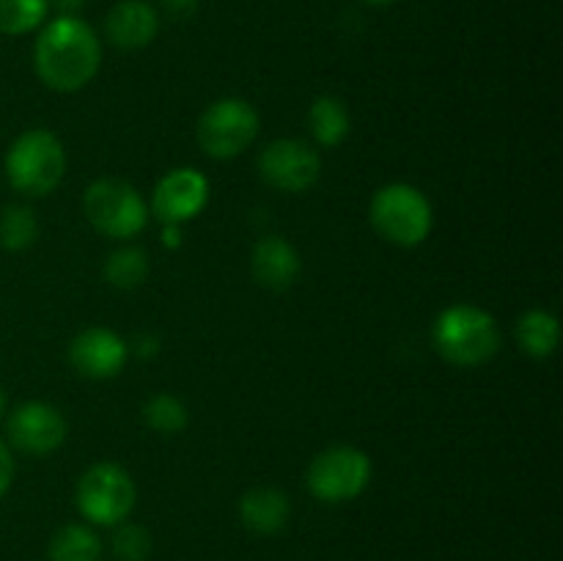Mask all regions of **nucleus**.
<instances>
[{"label": "nucleus", "instance_id": "nucleus-12", "mask_svg": "<svg viewBox=\"0 0 563 561\" xmlns=\"http://www.w3.org/2000/svg\"><path fill=\"white\" fill-rule=\"evenodd\" d=\"M130 346L119 333L108 328H86L69 344V363L88 380H110L121 374Z\"/></svg>", "mask_w": 563, "mask_h": 561}, {"label": "nucleus", "instance_id": "nucleus-9", "mask_svg": "<svg viewBox=\"0 0 563 561\" xmlns=\"http://www.w3.org/2000/svg\"><path fill=\"white\" fill-rule=\"evenodd\" d=\"M258 174L269 187L284 193H306L322 176L319 152L297 138H278L258 154Z\"/></svg>", "mask_w": 563, "mask_h": 561}, {"label": "nucleus", "instance_id": "nucleus-20", "mask_svg": "<svg viewBox=\"0 0 563 561\" xmlns=\"http://www.w3.org/2000/svg\"><path fill=\"white\" fill-rule=\"evenodd\" d=\"M49 11V0H0V33L22 36L36 31Z\"/></svg>", "mask_w": 563, "mask_h": 561}, {"label": "nucleus", "instance_id": "nucleus-2", "mask_svg": "<svg viewBox=\"0 0 563 561\" xmlns=\"http://www.w3.org/2000/svg\"><path fill=\"white\" fill-rule=\"evenodd\" d=\"M432 341L443 361L462 369H476L498 355L500 330L489 311L456 302L438 314L432 324Z\"/></svg>", "mask_w": 563, "mask_h": 561}, {"label": "nucleus", "instance_id": "nucleus-18", "mask_svg": "<svg viewBox=\"0 0 563 561\" xmlns=\"http://www.w3.org/2000/svg\"><path fill=\"white\" fill-rule=\"evenodd\" d=\"M47 556L49 561H99L102 559V539L93 534V528L82 526V522H69L53 534Z\"/></svg>", "mask_w": 563, "mask_h": 561}, {"label": "nucleus", "instance_id": "nucleus-15", "mask_svg": "<svg viewBox=\"0 0 563 561\" xmlns=\"http://www.w3.org/2000/svg\"><path fill=\"white\" fill-rule=\"evenodd\" d=\"M289 495L278 487H253L240 501V520L256 537H273L289 522Z\"/></svg>", "mask_w": 563, "mask_h": 561}, {"label": "nucleus", "instance_id": "nucleus-13", "mask_svg": "<svg viewBox=\"0 0 563 561\" xmlns=\"http://www.w3.org/2000/svg\"><path fill=\"white\" fill-rule=\"evenodd\" d=\"M300 253L284 237H264L251 253V275L258 286L269 292H286L300 275Z\"/></svg>", "mask_w": 563, "mask_h": 561}, {"label": "nucleus", "instance_id": "nucleus-28", "mask_svg": "<svg viewBox=\"0 0 563 561\" xmlns=\"http://www.w3.org/2000/svg\"><path fill=\"white\" fill-rule=\"evenodd\" d=\"M55 6H58L64 14H75V11H80L82 6H86V0H53Z\"/></svg>", "mask_w": 563, "mask_h": 561}, {"label": "nucleus", "instance_id": "nucleus-29", "mask_svg": "<svg viewBox=\"0 0 563 561\" xmlns=\"http://www.w3.org/2000/svg\"><path fill=\"white\" fill-rule=\"evenodd\" d=\"M3 416H5V391L3 385H0V421H3Z\"/></svg>", "mask_w": 563, "mask_h": 561}, {"label": "nucleus", "instance_id": "nucleus-6", "mask_svg": "<svg viewBox=\"0 0 563 561\" xmlns=\"http://www.w3.org/2000/svg\"><path fill=\"white\" fill-rule=\"evenodd\" d=\"M75 504L93 526H119L135 506V482L115 462H97L77 482Z\"/></svg>", "mask_w": 563, "mask_h": 561}, {"label": "nucleus", "instance_id": "nucleus-16", "mask_svg": "<svg viewBox=\"0 0 563 561\" xmlns=\"http://www.w3.org/2000/svg\"><path fill=\"white\" fill-rule=\"evenodd\" d=\"M308 130H311L317 146L335 148L350 135V110L339 97L322 94L313 99L311 110H308Z\"/></svg>", "mask_w": 563, "mask_h": 561}, {"label": "nucleus", "instance_id": "nucleus-5", "mask_svg": "<svg viewBox=\"0 0 563 561\" xmlns=\"http://www.w3.org/2000/svg\"><path fill=\"white\" fill-rule=\"evenodd\" d=\"M82 212L93 231L110 240H132L146 229L148 207L141 193L121 179H97L82 196Z\"/></svg>", "mask_w": 563, "mask_h": 561}, {"label": "nucleus", "instance_id": "nucleus-4", "mask_svg": "<svg viewBox=\"0 0 563 561\" xmlns=\"http://www.w3.org/2000/svg\"><path fill=\"white\" fill-rule=\"evenodd\" d=\"M368 220L383 240L399 248L421 245L434 229L432 201L407 182L379 187L368 204Z\"/></svg>", "mask_w": 563, "mask_h": 561}, {"label": "nucleus", "instance_id": "nucleus-8", "mask_svg": "<svg viewBox=\"0 0 563 561\" xmlns=\"http://www.w3.org/2000/svg\"><path fill=\"white\" fill-rule=\"evenodd\" d=\"M256 108L247 99L223 97L209 105L198 119V143L214 160L240 157L258 135Z\"/></svg>", "mask_w": 563, "mask_h": 561}, {"label": "nucleus", "instance_id": "nucleus-19", "mask_svg": "<svg viewBox=\"0 0 563 561\" xmlns=\"http://www.w3.org/2000/svg\"><path fill=\"white\" fill-rule=\"evenodd\" d=\"M148 275V256L146 251L135 245H124L119 251L110 253V258L104 262V278L113 289L130 292L146 280Z\"/></svg>", "mask_w": 563, "mask_h": 561}, {"label": "nucleus", "instance_id": "nucleus-27", "mask_svg": "<svg viewBox=\"0 0 563 561\" xmlns=\"http://www.w3.org/2000/svg\"><path fill=\"white\" fill-rule=\"evenodd\" d=\"M159 350V341L154 339V336H141V339H137V344H135V352L141 358H146V355H154V352Z\"/></svg>", "mask_w": 563, "mask_h": 561}, {"label": "nucleus", "instance_id": "nucleus-10", "mask_svg": "<svg viewBox=\"0 0 563 561\" xmlns=\"http://www.w3.org/2000/svg\"><path fill=\"white\" fill-rule=\"evenodd\" d=\"M5 435H9V443L22 454H53L66 440V418L58 407L47 402H25L9 413Z\"/></svg>", "mask_w": 563, "mask_h": 561}, {"label": "nucleus", "instance_id": "nucleus-26", "mask_svg": "<svg viewBox=\"0 0 563 561\" xmlns=\"http://www.w3.org/2000/svg\"><path fill=\"white\" fill-rule=\"evenodd\" d=\"M163 245L165 248H179L181 245V226H174V223L163 226Z\"/></svg>", "mask_w": 563, "mask_h": 561}, {"label": "nucleus", "instance_id": "nucleus-1", "mask_svg": "<svg viewBox=\"0 0 563 561\" xmlns=\"http://www.w3.org/2000/svg\"><path fill=\"white\" fill-rule=\"evenodd\" d=\"M99 66L102 44L86 20L77 14H60L42 28L33 47V69L49 91H80L97 77Z\"/></svg>", "mask_w": 563, "mask_h": 561}, {"label": "nucleus", "instance_id": "nucleus-22", "mask_svg": "<svg viewBox=\"0 0 563 561\" xmlns=\"http://www.w3.org/2000/svg\"><path fill=\"white\" fill-rule=\"evenodd\" d=\"M143 421L159 435H176L190 424V413L174 394H157L143 405Z\"/></svg>", "mask_w": 563, "mask_h": 561}, {"label": "nucleus", "instance_id": "nucleus-14", "mask_svg": "<svg viewBox=\"0 0 563 561\" xmlns=\"http://www.w3.org/2000/svg\"><path fill=\"white\" fill-rule=\"evenodd\" d=\"M159 31V16L143 0H121L104 20V33L119 50H141L154 42Z\"/></svg>", "mask_w": 563, "mask_h": 561}, {"label": "nucleus", "instance_id": "nucleus-23", "mask_svg": "<svg viewBox=\"0 0 563 561\" xmlns=\"http://www.w3.org/2000/svg\"><path fill=\"white\" fill-rule=\"evenodd\" d=\"M110 548H113L115 561H146L148 553H152V537H148V531L143 526L119 522Z\"/></svg>", "mask_w": 563, "mask_h": 561}, {"label": "nucleus", "instance_id": "nucleus-11", "mask_svg": "<svg viewBox=\"0 0 563 561\" xmlns=\"http://www.w3.org/2000/svg\"><path fill=\"white\" fill-rule=\"evenodd\" d=\"M209 201V182L196 168H174L157 182L152 193V207L148 215L159 223L181 226L203 212Z\"/></svg>", "mask_w": 563, "mask_h": 561}, {"label": "nucleus", "instance_id": "nucleus-7", "mask_svg": "<svg viewBox=\"0 0 563 561\" xmlns=\"http://www.w3.org/2000/svg\"><path fill=\"white\" fill-rule=\"evenodd\" d=\"M308 490L324 504H344L357 498L372 482V460L355 446H330L319 451L306 473Z\"/></svg>", "mask_w": 563, "mask_h": 561}, {"label": "nucleus", "instance_id": "nucleus-21", "mask_svg": "<svg viewBox=\"0 0 563 561\" xmlns=\"http://www.w3.org/2000/svg\"><path fill=\"white\" fill-rule=\"evenodd\" d=\"M36 237L38 223L31 209L11 204V207L0 212V248H5V251H25V248L36 242Z\"/></svg>", "mask_w": 563, "mask_h": 561}, {"label": "nucleus", "instance_id": "nucleus-24", "mask_svg": "<svg viewBox=\"0 0 563 561\" xmlns=\"http://www.w3.org/2000/svg\"><path fill=\"white\" fill-rule=\"evenodd\" d=\"M11 482H14V457H11L9 446L0 440V498L9 493Z\"/></svg>", "mask_w": 563, "mask_h": 561}, {"label": "nucleus", "instance_id": "nucleus-30", "mask_svg": "<svg viewBox=\"0 0 563 561\" xmlns=\"http://www.w3.org/2000/svg\"><path fill=\"white\" fill-rule=\"evenodd\" d=\"M366 3H372V6H390V3H396V0H366Z\"/></svg>", "mask_w": 563, "mask_h": 561}, {"label": "nucleus", "instance_id": "nucleus-25", "mask_svg": "<svg viewBox=\"0 0 563 561\" xmlns=\"http://www.w3.org/2000/svg\"><path fill=\"white\" fill-rule=\"evenodd\" d=\"M196 6L198 0H165V9H168L174 16H179V20L196 14Z\"/></svg>", "mask_w": 563, "mask_h": 561}, {"label": "nucleus", "instance_id": "nucleus-3", "mask_svg": "<svg viewBox=\"0 0 563 561\" xmlns=\"http://www.w3.org/2000/svg\"><path fill=\"white\" fill-rule=\"evenodd\" d=\"M5 179L27 198H44L66 174L64 143L49 130H27L9 146L3 160Z\"/></svg>", "mask_w": 563, "mask_h": 561}, {"label": "nucleus", "instance_id": "nucleus-17", "mask_svg": "<svg viewBox=\"0 0 563 561\" xmlns=\"http://www.w3.org/2000/svg\"><path fill=\"white\" fill-rule=\"evenodd\" d=\"M517 341H520L522 352L531 358H550L559 346V319L555 314L542 311V308H531L517 319Z\"/></svg>", "mask_w": 563, "mask_h": 561}]
</instances>
